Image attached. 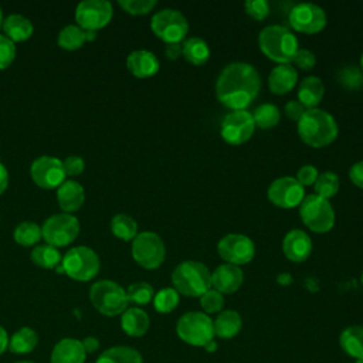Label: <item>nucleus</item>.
<instances>
[{
    "label": "nucleus",
    "instance_id": "nucleus-59",
    "mask_svg": "<svg viewBox=\"0 0 363 363\" xmlns=\"http://www.w3.org/2000/svg\"><path fill=\"white\" fill-rule=\"evenodd\" d=\"M354 363H363V359H359V360H356Z\"/></svg>",
    "mask_w": 363,
    "mask_h": 363
},
{
    "label": "nucleus",
    "instance_id": "nucleus-3",
    "mask_svg": "<svg viewBox=\"0 0 363 363\" xmlns=\"http://www.w3.org/2000/svg\"><path fill=\"white\" fill-rule=\"evenodd\" d=\"M258 45L265 57L279 64H291L298 51L296 35L285 26L271 24L258 34Z\"/></svg>",
    "mask_w": 363,
    "mask_h": 363
},
{
    "label": "nucleus",
    "instance_id": "nucleus-47",
    "mask_svg": "<svg viewBox=\"0 0 363 363\" xmlns=\"http://www.w3.org/2000/svg\"><path fill=\"white\" fill-rule=\"evenodd\" d=\"M62 167L67 176H78L85 169V162L81 156H68L62 160Z\"/></svg>",
    "mask_w": 363,
    "mask_h": 363
},
{
    "label": "nucleus",
    "instance_id": "nucleus-21",
    "mask_svg": "<svg viewBox=\"0 0 363 363\" xmlns=\"http://www.w3.org/2000/svg\"><path fill=\"white\" fill-rule=\"evenodd\" d=\"M298 82V71L292 64H279L268 75V88L275 95H285Z\"/></svg>",
    "mask_w": 363,
    "mask_h": 363
},
{
    "label": "nucleus",
    "instance_id": "nucleus-29",
    "mask_svg": "<svg viewBox=\"0 0 363 363\" xmlns=\"http://www.w3.org/2000/svg\"><path fill=\"white\" fill-rule=\"evenodd\" d=\"M182 57L193 65H203L210 58V47L200 37H189L182 43Z\"/></svg>",
    "mask_w": 363,
    "mask_h": 363
},
{
    "label": "nucleus",
    "instance_id": "nucleus-48",
    "mask_svg": "<svg viewBox=\"0 0 363 363\" xmlns=\"http://www.w3.org/2000/svg\"><path fill=\"white\" fill-rule=\"evenodd\" d=\"M306 108L298 101V99H292V101H288L285 104V108H284V112L286 115V118L292 119V121H299L301 116L305 113Z\"/></svg>",
    "mask_w": 363,
    "mask_h": 363
},
{
    "label": "nucleus",
    "instance_id": "nucleus-8",
    "mask_svg": "<svg viewBox=\"0 0 363 363\" xmlns=\"http://www.w3.org/2000/svg\"><path fill=\"white\" fill-rule=\"evenodd\" d=\"M176 333L183 342L191 346H206L214 339L213 320L204 312H187L179 318Z\"/></svg>",
    "mask_w": 363,
    "mask_h": 363
},
{
    "label": "nucleus",
    "instance_id": "nucleus-24",
    "mask_svg": "<svg viewBox=\"0 0 363 363\" xmlns=\"http://www.w3.org/2000/svg\"><path fill=\"white\" fill-rule=\"evenodd\" d=\"M325 95L323 81L316 75H309L303 78L298 86V101L306 108H318Z\"/></svg>",
    "mask_w": 363,
    "mask_h": 363
},
{
    "label": "nucleus",
    "instance_id": "nucleus-13",
    "mask_svg": "<svg viewBox=\"0 0 363 363\" xmlns=\"http://www.w3.org/2000/svg\"><path fill=\"white\" fill-rule=\"evenodd\" d=\"M112 16V4L106 0H84L75 9V21L84 31L96 33L109 24Z\"/></svg>",
    "mask_w": 363,
    "mask_h": 363
},
{
    "label": "nucleus",
    "instance_id": "nucleus-58",
    "mask_svg": "<svg viewBox=\"0 0 363 363\" xmlns=\"http://www.w3.org/2000/svg\"><path fill=\"white\" fill-rule=\"evenodd\" d=\"M16 363H33V362H30V360H21V362H16Z\"/></svg>",
    "mask_w": 363,
    "mask_h": 363
},
{
    "label": "nucleus",
    "instance_id": "nucleus-45",
    "mask_svg": "<svg viewBox=\"0 0 363 363\" xmlns=\"http://www.w3.org/2000/svg\"><path fill=\"white\" fill-rule=\"evenodd\" d=\"M291 64L295 67V68H299L302 71H308V69H312L316 64V57L315 54L311 51V50H306V48H298V51L295 52Z\"/></svg>",
    "mask_w": 363,
    "mask_h": 363
},
{
    "label": "nucleus",
    "instance_id": "nucleus-56",
    "mask_svg": "<svg viewBox=\"0 0 363 363\" xmlns=\"http://www.w3.org/2000/svg\"><path fill=\"white\" fill-rule=\"evenodd\" d=\"M360 69H362V72H363V52H362V55H360Z\"/></svg>",
    "mask_w": 363,
    "mask_h": 363
},
{
    "label": "nucleus",
    "instance_id": "nucleus-16",
    "mask_svg": "<svg viewBox=\"0 0 363 363\" xmlns=\"http://www.w3.org/2000/svg\"><path fill=\"white\" fill-rule=\"evenodd\" d=\"M267 197L279 208H294L305 199V187L295 177L282 176L271 182Z\"/></svg>",
    "mask_w": 363,
    "mask_h": 363
},
{
    "label": "nucleus",
    "instance_id": "nucleus-10",
    "mask_svg": "<svg viewBox=\"0 0 363 363\" xmlns=\"http://www.w3.org/2000/svg\"><path fill=\"white\" fill-rule=\"evenodd\" d=\"M150 28L153 34L166 44L183 43L189 33V21L179 10L163 9L153 14Z\"/></svg>",
    "mask_w": 363,
    "mask_h": 363
},
{
    "label": "nucleus",
    "instance_id": "nucleus-5",
    "mask_svg": "<svg viewBox=\"0 0 363 363\" xmlns=\"http://www.w3.org/2000/svg\"><path fill=\"white\" fill-rule=\"evenodd\" d=\"M89 301L94 308L105 316L122 315L129 303L126 291L111 279L95 282L89 289Z\"/></svg>",
    "mask_w": 363,
    "mask_h": 363
},
{
    "label": "nucleus",
    "instance_id": "nucleus-31",
    "mask_svg": "<svg viewBox=\"0 0 363 363\" xmlns=\"http://www.w3.org/2000/svg\"><path fill=\"white\" fill-rule=\"evenodd\" d=\"M96 363H143L142 354L130 346H113L102 352Z\"/></svg>",
    "mask_w": 363,
    "mask_h": 363
},
{
    "label": "nucleus",
    "instance_id": "nucleus-32",
    "mask_svg": "<svg viewBox=\"0 0 363 363\" xmlns=\"http://www.w3.org/2000/svg\"><path fill=\"white\" fill-rule=\"evenodd\" d=\"M112 234L123 241H132L138 235V223L133 217L119 213L111 220Z\"/></svg>",
    "mask_w": 363,
    "mask_h": 363
},
{
    "label": "nucleus",
    "instance_id": "nucleus-14",
    "mask_svg": "<svg viewBox=\"0 0 363 363\" xmlns=\"http://www.w3.org/2000/svg\"><path fill=\"white\" fill-rule=\"evenodd\" d=\"M255 130V123L252 113L247 109L244 111H231L227 113L221 122L220 133L224 142L233 146L242 145L248 142Z\"/></svg>",
    "mask_w": 363,
    "mask_h": 363
},
{
    "label": "nucleus",
    "instance_id": "nucleus-57",
    "mask_svg": "<svg viewBox=\"0 0 363 363\" xmlns=\"http://www.w3.org/2000/svg\"><path fill=\"white\" fill-rule=\"evenodd\" d=\"M3 26V13H1V9H0V27Z\"/></svg>",
    "mask_w": 363,
    "mask_h": 363
},
{
    "label": "nucleus",
    "instance_id": "nucleus-7",
    "mask_svg": "<svg viewBox=\"0 0 363 363\" xmlns=\"http://www.w3.org/2000/svg\"><path fill=\"white\" fill-rule=\"evenodd\" d=\"M299 216L302 223L311 231L318 234L328 233L335 225V210L330 201L316 196L315 193L305 196L299 204Z\"/></svg>",
    "mask_w": 363,
    "mask_h": 363
},
{
    "label": "nucleus",
    "instance_id": "nucleus-20",
    "mask_svg": "<svg viewBox=\"0 0 363 363\" xmlns=\"http://www.w3.org/2000/svg\"><path fill=\"white\" fill-rule=\"evenodd\" d=\"M126 67L133 77L143 79L157 74L160 68V62L152 51L136 50L128 55Z\"/></svg>",
    "mask_w": 363,
    "mask_h": 363
},
{
    "label": "nucleus",
    "instance_id": "nucleus-51",
    "mask_svg": "<svg viewBox=\"0 0 363 363\" xmlns=\"http://www.w3.org/2000/svg\"><path fill=\"white\" fill-rule=\"evenodd\" d=\"M82 346L85 353H94L99 347V340L95 336H88L82 340Z\"/></svg>",
    "mask_w": 363,
    "mask_h": 363
},
{
    "label": "nucleus",
    "instance_id": "nucleus-35",
    "mask_svg": "<svg viewBox=\"0 0 363 363\" xmlns=\"http://www.w3.org/2000/svg\"><path fill=\"white\" fill-rule=\"evenodd\" d=\"M30 258L33 261V264L41 267V268H47V269H52L55 267H58V264H61V254L60 251L48 244L44 245H38L35 247L31 254Z\"/></svg>",
    "mask_w": 363,
    "mask_h": 363
},
{
    "label": "nucleus",
    "instance_id": "nucleus-6",
    "mask_svg": "<svg viewBox=\"0 0 363 363\" xmlns=\"http://www.w3.org/2000/svg\"><path fill=\"white\" fill-rule=\"evenodd\" d=\"M99 257L98 254L85 245L74 247L61 259L60 272H65L69 278L75 281H91L99 272Z\"/></svg>",
    "mask_w": 363,
    "mask_h": 363
},
{
    "label": "nucleus",
    "instance_id": "nucleus-60",
    "mask_svg": "<svg viewBox=\"0 0 363 363\" xmlns=\"http://www.w3.org/2000/svg\"><path fill=\"white\" fill-rule=\"evenodd\" d=\"M360 281H362V284H363V271H362V275H360Z\"/></svg>",
    "mask_w": 363,
    "mask_h": 363
},
{
    "label": "nucleus",
    "instance_id": "nucleus-4",
    "mask_svg": "<svg viewBox=\"0 0 363 363\" xmlns=\"http://www.w3.org/2000/svg\"><path fill=\"white\" fill-rule=\"evenodd\" d=\"M172 284L179 294L199 298L211 288V272L200 261H182L172 272Z\"/></svg>",
    "mask_w": 363,
    "mask_h": 363
},
{
    "label": "nucleus",
    "instance_id": "nucleus-22",
    "mask_svg": "<svg viewBox=\"0 0 363 363\" xmlns=\"http://www.w3.org/2000/svg\"><path fill=\"white\" fill-rule=\"evenodd\" d=\"M57 200L67 214L78 211L85 201L84 187L75 180H65L57 189Z\"/></svg>",
    "mask_w": 363,
    "mask_h": 363
},
{
    "label": "nucleus",
    "instance_id": "nucleus-2",
    "mask_svg": "<svg viewBox=\"0 0 363 363\" xmlns=\"http://www.w3.org/2000/svg\"><path fill=\"white\" fill-rule=\"evenodd\" d=\"M296 130L301 140L315 149L329 146L339 133L335 118L320 108L306 109L296 122Z\"/></svg>",
    "mask_w": 363,
    "mask_h": 363
},
{
    "label": "nucleus",
    "instance_id": "nucleus-43",
    "mask_svg": "<svg viewBox=\"0 0 363 363\" xmlns=\"http://www.w3.org/2000/svg\"><path fill=\"white\" fill-rule=\"evenodd\" d=\"M16 58V45L6 35L0 34V69L9 68Z\"/></svg>",
    "mask_w": 363,
    "mask_h": 363
},
{
    "label": "nucleus",
    "instance_id": "nucleus-11",
    "mask_svg": "<svg viewBox=\"0 0 363 363\" xmlns=\"http://www.w3.org/2000/svg\"><path fill=\"white\" fill-rule=\"evenodd\" d=\"M43 238L55 248L71 244L79 234V221L75 216L60 213L50 216L41 225Z\"/></svg>",
    "mask_w": 363,
    "mask_h": 363
},
{
    "label": "nucleus",
    "instance_id": "nucleus-27",
    "mask_svg": "<svg viewBox=\"0 0 363 363\" xmlns=\"http://www.w3.org/2000/svg\"><path fill=\"white\" fill-rule=\"evenodd\" d=\"M214 336L221 339H231L237 336L242 328V319L237 311H221L216 320H213Z\"/></svg>",
    "mask_w": 363,
    "mask_h": 363
},
{
    "label": "nucleus",
    "instance_id": "nucleus-46",
    "mask_svg": "<svg viewBox=\"0 0 363 363\" xmlns=\"http://www.w3.org/2000/svg\"><path fill=\"white\" fill-rule=\"evenodd\" d=\"M318 176H319V172H318V169H316L315 166H312V164H305V166H302V167L298 169L295 179L305 187V186H312V184H315Z\"/></svg>",
    "mask_w": 363,
    "mask_h": 363
},
{
    "label": "nucleus",
    "instance_id": "nucleus-40",
    "mask_svg": "<svg viewBox=\"0 0 363 363\" xmlns=\"http://www.w3.org/2000/svg\"><path fill=\"white\" fill-rule=\"evenodd\" d=\"M126 296L129 302H133L136 305H147L150 301H153L155 291L153 286L147 282H133L128 286Z\"/></svg>",
    "mask_w": 363,
    "mask_h": 363
},
{
    "label": "nucleus",
    "instance_id": "nucleus-42",
    "mask_svg": "<svg viewBox=\"0 0 363 363\" xmlns=\"http://www.w3.org/2000/svg\"><path fill=\"white\" fill-rule=\"evenodd\" d=\"M118 4L128 13L132 16H143L150 13L157 1L155 0H119Z\"/></svg>",
    "mask_w": 363,
    "mask_h": 363
},
{
    "label": "nucleus",
    "instance_id": "nucleus-34",
    "mask_svg": "<svg viewBox=\"0 0 363 363\" xmlns=\"http://www.w3.org/2000/svg\"><path fill=\"white\" fill-rule=\"evenodd\" d=\"M252 113V119L257 128L261 129H271L274 126L278 125L279 119H281V113L277 105L265 102L258 105Z\"/></svg>",
    "mask_w": 363,
    "mask_h": 363
},
{
    "label": "nucleus",
    "instance_id": "nucleus-26",
    "mask_svg": "<svg viewBox=\"0 0 363 363\" xmlns=\"http://www.w3.org/2000/svg\"><path fill=\"white\" fill-rule=\"evenodd\" d=\"M3 31L7 38H10L13 43L26 41L33 35L34 27L33 23L21 16V14H10L3 20Z\"/></svg>",
    "mask_w": 363,
    "mask_h": 363
},
{
    "label": "nucleus",
    "instance_id": "nucleus-36",
    "mask_svg": "<svg viewBox=\"0 0 363 363\" xmlns=\"http://www.w3.org/2000/svg\"><path fill=\"white\" fill-rule=\"evenodd\" d=\"M14 241L23 247H31L43 238L41 227L33 221H23L14 228Z\"/></svg>",
    "mask_w": 363,
    "mask_h": 363
},
{
    "label": "nucleus",
    "instance_id": "nucleus-39",
    "mask_svg": "<svg viewBox=\"0 0 363 363\" xmlns=\"http://www.w3.org/2000/svg\"><path fill=\"white\" fill-rule=\"evenodd\" d=\"M337 82L350 91L360 89L363 86V72L360 67L356 65H346L337 71Z\"/></svg>",
    "mask_w": 363,
    "mask_h": 363
},
{
    "label": "nucleus",
    "instance_id": "nucleus-41",
    "mask_svg": "<svg viewBox=\"0 0 363 363\" xmlns=\"http://www.w3.org/2000/svg\"><path fill=\"white\" fill-rule=\"evenodd\" d=\"M200 305L204 313H220L224 306V296L218 291L210 288L200 296Z\"/></svg>",
    "mask_w": 363,
    "mask_h": 363
},
{
    "label": "nucleus",
    "instance_id": "nucleus-55",
    "mask_svg": "<svg viewBox=\"0 0 363 363\" xmlns=\"http://www.w3.org/2000/svg\"><path fill=\"white\" fill-rule=\"evenodd\" d=\"M216 346H217V345H216V342H214V340H211V342H208V343H207L204 347H206L207 350L213 352V350H216Z\"/></svg>",
    "mask_w": 363,
    "mask_h": 363
},
{
    "label": "nucleus",
    "instance_id": "nucleus-38",
    "mask_svg": "<svg viewBox=\"0 0 363 363\" xmlns=\"http://www.w3.org/2000/svg\"><path fill=\"white\" fill-rule=\"evenodd\" d=\"M180 295L174 288H163L153 296V306L159 313H170L179 305Z\"/></svg>",
    "mask_w": 363,
    "mask_h": 363
},
{
    "label": "nucleus",
    "instance_id": "nucleus-54",
    "mask_svg": "<svg viewBox=\"0 0 363 363\" xmlns=\"http://www.w3.org/2000/svg\"><path fill=\"white\" fill-rule=\"evenodd\" d=\"M277 281H278L281 285H289V284L292 282V277H291L289 274H286V272H282V274H279V275L277 277Z\"/></svg>",
    "mask_w": 363,
    "mask_h": 363
},
{
    "label": "nucleus",
    "instance_id": "nucleus-12",
    "mask_svg": "<svg viewBox=\"0 0 363 363\" xmlns=\"http://www.w3.org/2000/svg\"><path fill=\"white\" fill-rule=\"evenodd\" d=\"M217 252L227 264L240 267L252 261L255 255V245L248 235L231 233L220 238L217 242Z\"/></svg>",
    "mask_w": 363,
    "mask_h": 363
},
{
    "label": "nucleus",
    "instance_id": "nucleus-30",
    "mask_svg": "<svg viewBox=\"0 0 363 363\" xmlns=\"http://www.w3.org/2000/svg\"><path fill=\"white\" fill-rule=\"evenodd\" d=\"M37 343H38L37 332L28 326H24L13 333V336L9 340V349L16 354H26L33 352Z\"/></svg>",
    "mask_w": 363,
    "mask_h": 363
},
{
    "label": "nucleus",
    "instance_id": "nucleus-1",
    "mask_svg": "<svg viewBox=\"0 0 363 363\" xmlns=\"http://www.w3.org/2000/svg\"><path fill=\"white\" fill-rule=\"evenodd\" d=\"M261 89V77L248 62H230L217 77L216 96L231 111H244L257 98Z\"/></svg>",
    "mask_w": 363,
    "mask_h": 363
},
{
    "label": "nucleus",
    "instance_id": "nucleus-19",
    "mask_svg": "<svg viewBox=\"0 0 363 363\" xmlns=\"http://www.w3.org/2000/svg\"><path fill=\"white\" fill-rule=\"evenodd\" d=\"M244 274L240 267L233 264H221L211 272V288L220 294H234L241 288Z\"/></svg>",
    "mask_w": 363,
    "mask_h": 363
},
{
    "label": "nucleus",
    "instance_id": "nucleus-23",
    "mask_svg": "<svg viewBox=\"0 0 363 363\" xmlns=\"http://www.w3.org/2000/svg\"><path fill=\"white\" fill-rule=\"evenodd\" d=\"M85 357L82 342L71 337L60 340L51 352V363H84Z\"/></svg>",
    "mask_w": 363,
    "mask_h": 363
},
{
    "label": "nucleus",
    "instance_id": "nucleus-17",
    "mask_svg": "<svg viewBox=\"0 0 363 363\" xmlns=\"http://www.w3.org/2000/svg\"><path fill=\"white\" fill-rule=\"evenodd\" d=\"M33 182L41 189H58L65 182L62 160L54 156H40L30 166Z\"/></svg>",
    "mask_w": 363,
    "mask_h": 363
},
{
    "label": "nucleus",
    "instance_id": "nucleus-44",
    "mask_svg": "<svg viewBox=\"0 0 363 363\" xmlns=\"http://www.w3.org/2000/svg\"><path fill=\"white\" fill-rule=\"evenodd\" d=\"M244 9L250 17L254 20H264L269 14V3L265 0H247Z\"/></svg>",
    "mask_w": 363,
    "mask_h": 363
},
{
    "label": "nucleus",
    "instance_id": "nucleus-52",
    "mask_svg": "<svg viewBox=\"0 0 363 363\" xmlns=\"http://www.w3.org/2000/svg\"><path fill=\"white\" fill-rule=\"evenodd\" d=\"M7 186H9V172L6 166L0 162V196L6 191Z\"/></svg>",
    "mask_w": 363,
    "mask_h": 363
},
{
    "label": "nucleus",
    "instance_id": "nucleus-28",
    "mask_svg": "<svg viewBox=\"0 0 363 363\" xmlns=\"http://www.w3.org/2000/svg\"><path fill=\"white\" fill-rule=\"evenodd\" d=\"M339 343L343 352L356 360L363 359V326L352 325L342 330L339 336Z\"/></svg>",
    "mask_w": 363,
    "mask_h": 363
},
{
    "label": "nucleus",
    "instance_id": "nucleus-50",
    "mask_svg": "<svg viewBox=\"0 0 363 363\" xmlns=\"http://www.w3.org/2000/svg\"><path fill=\"white\" fill-rule=\"evenodd\" d=\"M164 55L167 60L174 61L182 57V43H170L164 45Z\"/></svg>",
    "mask_w": 363,
    "mask_h": 363
},
{
    "label": "nucleus",
    "instance_id": "nucleus-9",
    "mask_svg": "<svg viewBox=\"0 0 363 363\" xmlns=\"http://www.w3.org/2000/svg\"><path fill=\"white\" fill-rule=\"evenodd\" d=\"M132 258L145 269L159 268L166 258V247L159 234L153 231L138 233L132 240Z\"/></svg>",
    "mask_w": 363,
    "mask_h": 363
},
{
    "label": "nucleus",
    "instance_id": "nucleus-15",
    "mask_svg": "<svg viewBox=\"0 0 363 363\" xmlns=\"http://www.w3.org/2000/svg\"><path fill=\"white\" fill-rule=\"evenodd\" d=\"M292 30L303 34H316L326 26L325 10L313 3L295 4L288 16Z\"/></svg>",
    "mask_w": 363,
    "mask_h": 363
},
{
    "label": "nucleus",
    "instance_id": "nucleus-37",
    "mask_svg": "<svg viewBox=\"0 0 363 363\" xmlns=\"http://www.w3.org/2000/svg\"><path fill=\"white\" fill-rule=\"evenodd\" d=\"M339 186H340L339 176L330 170H326L323 173H319L313 184V189L316 196L329 200L330 197L336 196V193L339 191Z\"/></svg>",
    "mask_w": 363,
    "mask_h": 363
},
{
    "label": "nucleus",
    "instance_id": "nucleus-25",
    "mask_svg": "<svg viewBox=\"0 0 363 363\" xmlns=\"http://www.w3.org/2000/svg\"><path fill=\"white\" fill-rule=\"evenodd\" d=\"M149 315L140 308H128L121 315V326L123 332L132 337L143 336L149 329Z\"/></svg>",
    "mask_w": 363,
    "mask_h": 363
},
{
    "label": "nucleus",
    "instance_id": "nucleus-33",
    "mask_svg": "<svg viewBox=\"0 0 363 363\" xmlns=\"http://www.w3.org/2000/svg\"><path fill=\"white\" fill-rule=\"evenodd\" d=\"M85 41H88L86 31H84L81 27L74 26V24L65 26L60 31L58 38H57L58 45L67 51H75V50L81 48Z\"/></svg>",
    "mask_w": 363,
    "mask_h": 363
},
{
    "label": "nucleus",
    "instance_id": "nucleus-53",
    "mask_svg": "<svg viewBox=\"0 0 363 363\" xmlns=\"http://www.w3.org/2000/svg\"><path fill=\"white\" fill-rule=\"evenodd\" d=\"M9 340H10V337H9L7 332H6V329L0 325V354H1L6 349H9Z\"/></svg>",
    "mask_w": 363,
    "mask_h": 363
},
{
    "label": "nucleus",
    "instance_id": "nucleus-18",
    "mask_svg": "<svg viewBox=\"0 0 363 363\" xmlns=\"http://www.w3.org/2000/svg\"><path fill=\"white\" fill-rule=\"evenodd\" d=\"M282 251L292 262H303L312 252V240L303 230H291L282 240Z\"/></svg>",
    "mask_w": 363,
    "mask_h": 363
},
{
    "label": "nucleus",
    "instance_id": "nucleus-49",
    "mask_svg": "<svg viewBox=\"0 0 363 363\" xmlns=\"http://www.w3.org/2000/svg\"><path fill=\"white\" fill-rule=\"evenodd\" d=\"M349 179H350V182H352L354 186L363 189V160L356 162V163L350 167V170H349Z\"/></svg>",
    "mask_w": 363,
    "mask_h": 363
}]
</instances>
